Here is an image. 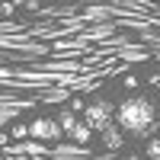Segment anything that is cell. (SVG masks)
<instances>
[{
    "instance_id": "cell-1",
    "label": "cell",
    "mask_w": 160,
    "mask_h": 160,
    "mask_svg": "<svg viewBox=\"0 0 160 160\" xmlns=\"http://www.w3.org/2000/svg\"><path fill=\"white\" fill-rule=\"evenodd\" d=\"M115 122L128 135H148L157 125V106L148 96H128L122 106L115 109Z\"/></svg>"
},
{
    "instance_id": "cell-2",
    "label": "cell",
    "mask_w": 160,
    "mask_h": 160,
    "mask_svg": "<svg viewBox=\"0 0 160 160\" xmlns=\"http://www.w3.org/2000/svg\"><path fill=\"white\" fill-rule=\"evenodd\" d=\"M83 122L93 128V131H102L106 125H109L112 122V106L109 102H93V106H87V109H83Z\"/></svg>"
},
{
    "instance_id": "cell-3",
    "label": "cell",
    "mask_w": 160,
    "mask_h": 160,
    "mask_svg": "<svg viewBox=\"0 0 160 160\" xmlns=\"http://www.w3.org/2000/svg\"><path fill=\"white\" fill-rule=\"evenodd\" d=\"M26 128H29V135H32V138H42V141H51V138L64 135L61 125H58V118H35V122H32V125H26Z\"/></svg>"
},
{
    "instance_id": "cell-4",
    "label": "cell",
    "mask_w": 160,
    "mask_h": 160,
    "mask_svg": "<svg viewBox=\"0 0 160 160\" xmlns=\"http://www.w3.org/2000/svg\"><path fill=\"white\" fill-rule=\"evenodd\" d=\"M102 138H106V148H112V151H118V148H122V131H118L112 122L102 128Z\"/></svg>"
},
{
    "instance_id": "cell-5",
    "label": "cell",
    "mask_w": 160,
    "mask_h": 160,
    "mask_svg": "<svg viewBox=\"0 0 160 160\" xmlns=\"http://www.w3.org/2000/svg\"><path fill=\"white\" fill-rule=\"evenodd\" d=\"M58 125H61V131H68V135H71V128L77 125V115H74L71 109H64V112L58 115Z\"/></svg>"
},
{
    "instance_id": "cell-6",
    "label": "cell",
    "mask_w": 160,
    "mask_h": 160,
    "mask_svg": "<svg viewBox=\"0 0 160 160\" xmlns=\"http://www.w3.org/2000/svg\"><path fill=\"white\" fill-rule=\"evenodd\" d=\"M71 135H74L77 141H83V144H87V141H90V135H93V128H90L87 122H77V125L71 128Z\"/></svg>"
},
{
    "instance_id": "cell-7",
    "label": "cell",
    "mask_w": 160,
    "mask_h": 160,
    "mask_svg": "<svg viewBox=\"0 0 160 160\" xmlns=\"http://www.w3.org/2000/svg\"><path fill=\"white\" fill-rule=\"evenodd\" d=\"M148 157H151V160H160V141H157V138L148 144Z\"/></svg>"
},
{
    "instance_id": "cell-8",
    "label": "cell",
    "mask_w": 160,
    "mask_h": 160,
    "mask_svg": "<svg viewBox=\"0 0 160 160\" xmlns=\"http://www.w3.org/2000/svg\"><path fill=\"white\" fill-rule=\"evenodd\" d=\"M26 135H29V128H26V125H16V128H13V138H26Z\"/></svg>"
},
{
    "instance_id": "cell-9",
    "label": "cell",
    "mask_w": 160,
    "mask_h": 160,
    "mask_svg": "<svg viewBox=\"0 0 160 160\" xmlns=\"http://www.w3.org/2000/svg\"><path fill=\"white\" fill-rule=\"evenodd\" d=\"M157 87H160V77H157Z\"/></svg>"
},
{
    "instance_id": "cell-10",
    "label": "cell",
    "mask_w": 160,
    "mask_h": 160,
    "mask_svg": "<svg viewBox=\"0 0 160 160\" xmlns=\"http://www.w3.org/2000/svg\"><path fill=\"white\" fill-rule=\"evenodd\" d=\"M157 118H160V109H157Z\"/></svg>"
}]
</instances>
